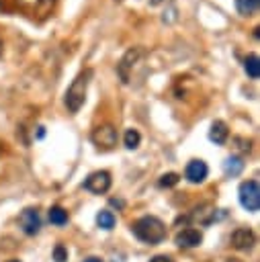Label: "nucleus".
Wrapping results in <instances>:
<instances>
[{
    "instance_id": "f257e3e1",
    "label": "nucleus",
    "mask_w": 260,
    "mask_h": 262,
    "mask_svg": "<svg viewBox=\"0 0 260 262\" xmlns=\"http://www.w3.org/2000/svg\"><path fill=\"white\" fill-rule=\"evenodd\" d=\"M131 231H133V235L139 242L149 244V246H156V244H160L166 237V225H164V221L158 219V217H154V215H143L137 221H133L131 223Z\"/></svg>"
},
{
    "instance_id": "f03ea898",
    "label": "nucleus",
    "mask_w": 260,
    "mask_h": 262,
    "mask_svg": "<svg viewBox=\"0 0 260 262\" xmlns=\"http://www.w3.org/2000/svg\"><path fill=\"white\" fill-rule=\"evenodd\" d=\"M92 76H94V72H92L90 68H86L84 72H80V74L74 78V82H72L70 88L66 90L63 104H66V108H68L72 115H76V113L82 108V104H84V100H86L88 84H90Z\"/></svg>"
},
{
    "instance_id": "7ed1b4c3",
    "label": "nucleus",
    "mask_w": 260,
    "mask_h": 262,
    "mask_svg": "<svg viewBox=\"0 0 260 262\" xmlns=\"http://www.w3.org/2000/svg\"><path fill=\"white\" fill-rule=\"evenodd\" d=\"M237 196H240V205L246 211L256 213L260 209V186H258V180L242 182L240 188H237Z\"/></svg>"
},
{
    "instance_id": "20e7f679",
    "label": "nucleus",
    "mask_w": 260,
    "mask_h": 262,
    "mask_svg": "<svg viewBox=\"0 0 260 262\" xmlns=\"http://www.w3.org/2000/svg\"><path fill=\"white\" fill-rule=\"evenodd\" d=\"M143 53H145V51H143L141 47H131V49L125 51V55H123L121 61L117 63V74H119V78H121L123 84H129V82H131L133 70H135V66L139 63V59L143 57Z\"/></svg>"
},
{
    "instance_id": "39448f33",
    "label": "nucleus",
    "mask_w": 260,
    "mask_h": 262,
    "mask_svg": "<svg viewBox=\"0 0 260 262\" xmlns=\"http://www.w3.org/2000/svg\"><path fill=\"white\" fill-rule=\"evenodd\" d=\"M57 0H16V6L31 18H45L53 10Z\"/></svg>"
},
{
    "instance_id": "423d86ee",
    "label": "nucleus",
    "mask_w": 260,
    "mask_h": 262,
    "mask_svg": "<svg viewBox=\"0 0 260 262\" xmlns=\"http://www.w3.org/2000/svg\"><path fill=\"white\" fill-rule=\"evenodd\" d=\"M117 129L113 127V125H98V127H94L92 129V133H90V139H92V143L98 147V149H113L115 145H117Z\"/></svg>"
},
{
    "instance_id": "0eeeda50",
    "label": "nucleus",
    "mask_w": 260,
    "mask_h": 262,
    "mask_svg": "<svg viewBox=\"0 0 260 262\" xmlns=\"http://www.w3.org/2000/svg\"><path fill=\"white\" fill-rule=\"evenodd\" d=\"M82 186H84L88 192L104 194V192L111 188V174H109L106 170H96V172H92V174L84 180Z\"/></svg>"
},
{
    "instance_id": "6e6552de",
    "label": "nucleus",
    "mask_w": 260,
    "mask_h": 262,
    "mask_svg": "<svg viewBox=\"0 0 260 262\" xmlns=\"http://www.w3.org/2000/svg\"><path fill=\"white\" fill-rule=\"evenodd\" d=\"M229 242H231V246H233L235 250L246 252V250H252V248H254V244H256V233H254L250 227H237V229L231 233Z\"/></svg>"
},
{
    "instance_id": "1a4fd4ad",
    "label": "nucleus",
    "mask_w": 260,
    "mask_h": 262,
    "mask_svg": "<svg viewBox=\"0 0 260 262\" xmlns=\"http://www.w3.org/2000/svg\"><path fill=\"white\" fill-rule=\"evenodd\" d=\"M201 242H203V233H201L199 229H194V227H184V229H180V231L176 233V237H174V244H176L178 248H184V250H188V248H199Z\"/></svg>"
},
{
    "instance_id": "9d476101",
    "label": "nucleus",
    "mask_w": 260,
    "mask_h": 262,
    "mask_svg": "<svg viewBox=\"0 0 260 262\" xmlns=\"http://www.w3.org/2000/svg\"><path fill=\"white\" fill-rule=\"evenodd\" d=\"M209 174V166L203 162V160H190L184 168V178L190 182V184H201L205 182Z\"/></svg>"
},
{
    "instance_id": "9b49d317",
    "label": "nucleus",
    "mask_w": 260,
    "mask_h": 262,
    "mask_svg": "<svg viewBox=\"0 0 260 262\" xmlns=\"http://www.w3.org/2000/svg\"><path fill=\"white\" fill-rule=\"evenodd\" d=\"M18 223H20V227H23V231H25L27 235H35V233H39V229H41V217H39V211L33 209V207L25 209V211L20 213V217H18Z\"/></svg>"
},
{
    "instance_id": "f8f14e48",
    "label": "nucleus",
    "mask_w": 260,
    "mask_h": 262,
    "mask_svg": "<svg viewBox=\"0 0 260 262\" xmlns=\"http://www.w3.org/2000/svg\"><path fill=\"white\" fill-rule=\"evenodd\" d=\"M227 137H229L227 125H225L223 121H213V123H211V129H209V139H211L213 143H217V145H223V143L227 141Z\"/></svg>"
},
{
    "instance_id": "ddd939ff",
    "label": "nucleus",
    "mask_w": 260,
    "mask_h": 262,
    "mask_svg": "<svg viewBox=\"0 0 260 262\" xmlns=\"http://www.w3.org/2000/svg\"><path fill=\"white\" fill-rule=\"evenodd\" d=\"M244 166H246V164H244V158H240V156H229V158H225V162H223V172H225V176L235 178V176L242 174Z\"/></svg>"
},
{
    "instance_id": "4468645a",
    "label": "nucleus",
    "mask_w": 260,
    "mask_h": 262,
    "mask_svg": "<svg viewBox=\"0 0 260 262\" xmlns=\"http://www.w3.org/2000/svg\"><path fill=\"white\" fill-rule=\"evenodd\" d=\"M260 6V0H235V10L242 14V16H252L256 14Z\"/></svg>"
},
{
    "instance_id": "2eb2a0df",
    "label": "nucleus",
    "mask_w": 260,
    "mask_h": 262,
    "mask_svg": "<svg viewBox=\"0 0 260 262\" xmlns=\"http://www.w3.org/2000/svg\"><path fill=\"white\" fill-rule=\"evenodd\" d=\"M47 217H49V221L53 223V225H66L68 223V211L63 209V207H59V205H55V207H51L49 209V213H47Z\"/></svg>"
},
{
    "instance_id": "dca6fc26",
    "label": "nucleus",
    "mask_w": 260,
    "mask_h": 262,
    "mask_svg": "<svg viewBox=\"0 0 260 262\" xmlns=\"http://www.w3.org/2000/svg\"><path fill=\"white\" fill-rule=\"evenodd\" d=\"M244 68H246V74H248L250 78L258 80V76H260V59H258V55H256V53H252V55H248V57H246Z\"/></svg>"
},
{
    "instance_id": "f3484780",
    "label": "nucleus",
    "mask_w": 260,
    "mask_h": 262,
    "mask_svg": "<svg viewBox=\"0 0 260 262\" xmlns=\"http://www.w3.org/2000/svg\"><path fill=\"white\" fill-rule=\"evenodd\" d=\"M123 141H125V147L127 149H135L137 145H139V141H141V133L137 131V129H127L125 131V135H123Z\"/></svg>"
},
{
    "instance_id": "a211bd4d",
    "label": "nucleus",
    "mask_w": 260,
    "mask_h": 262,
    "mask_svg": "<svg viewBox=\"0 0 260 262\" xmlns=\"http://www.w3.org/2000/svg\"><path fill=\"white\" fill-rule=\"evenodd\" d=\"M115 221H117L115 215H113L111 211H106V209L96 215V225L102 227V229H113V227H115Z\"/></svg>"
},
{
    "instance_id": "6ab92c4d",
    "label": "nucleus",
    "mask_w": 260,
    "mask_h": 262,
    "mask_svg": "<svg viewBox=\"0 0 260 262\" xmlns=\"http://www.w3.org/2000/svg\"><path fill=\"white\" fill-rule=\"evenodd\" d=\"M180 180V176L176 172H168V174H162L160 180H158V186L160 188H170V186H176Z\"/></svg>"
},
{
    "instance_id": "aec40b11",
    "label": "nucleus",
    "mask_w": 260,
    "mask_h": 262,
    "mask_svg": "<svg viewBox=\"0 0 260 262\" xmlns=\"http://www.w3.org/2000/svg\"><path fill=\"white\" fill-rule=\"evenodd\" d=\"M53 260H55V262H66V260H68V248H66L63 244H57V246L53 248Z\"/></svg>"
},
{
    "instance_id": "412c9836",
    "label": "nucleus",
    "mask_w": 260,
    "mask_h": 262,
    "mask_svg": "<svg viewBox=\"0 0 260 262\" xmlns=\"http://www.w3.org/2000/svg\"><path fill=\"white\" fill-rule=\"evenodd\" d=\"M149 262H174V260L170 256H166V254H158V256L149 258Z\"/></svg>"
},
{
    "instance_id": "4be33fe9",
    "label": "nucleus",
    "mask_w": 260,
    "mask_h": 262,
    "mask_svg": "<svg viewBox=\"0 0 260 262\" xmlns=\"http://www.w3.org/2000/svg\"><path fill=\"white\" fill-rule=\"evenodd\" d=\"M84 262H102V260H100V258H96V256H90V258H86Z\"/></svg>"
},
{
    "instance_id": "5701e85b",
    "label": "nucleus",
    "mask_w": 260,
    "mask_h": 262,
    "mask_svg": "<svg viewBox=\"0 0 260 262\" xmlns=\"http://www.w3.org/2000/svg\"><path fill=\"white\" fill-rule=\"evenodd\" d=\"M160 2H162V0H149V4H151V6H158Z\"/></svg>"
},
{
    "instance_id": "b1692460",
    "label": "nucleus",
    "mask_w": 260,
    "mask_h": 262,
    "mask_svg": "<svg viewBox=\"0 0 260 262\" xmlns=\"http://www.w3.org/2000/svg\"><path fill=\"white\" fill-rule=\"evenodd\" d=\"M4 51V43H2V39H0V53Z\"/></svg>"
},
{
    "instance_id": "393cba45",
    "label": "nucleus",
    "mask_w": 260,
    "mask_h": 262,
    "mask_svg": "<svg viewBox=\"0 0 260 262\" xmlns=\"http://www.w3.org/2000/svg\"><path fill=\"white\" fill-rule=\"evenodd\" d=\"M223 262H240V260H233V258H231V260H223Z\"/></svg>"
},
{
    "instance_id": "a878e982",
    "label": "nucleus",
    "mask_w": 260,
    "mask_h": 262,
    "mask_svg": "<svg viewBox=\"0 0 260 262\" xmlns=\"http://www.w3.org/2000/svg\"><path fill=\"white\" fill-rule=\"evenodd\" d=\"M8 262H20V260H16V258H14V260H8Z\"/></svg>"
},
{
    "instance_id": "bb28decb",
    "label": "nucleus",
    "mask_w": 260,
    "mask_h": 262,
    "mask_svg": "<svg viewBox=\"0 0 260 262\" xmlns=\"http://www.w3.org/2000/svg\"><path fill=\"white\" fill-rule=\"evenodd\" d=\"M0 154H2V143H0Z\"/></svg>"
},
{
    "instance_id": "cd10ccee",
    "label": "nucleus",
    "mask_w": 260,
    "mask_h": 262,
    "mask_svg": "<svg viewBox=\"0 0 260 262\" xmlns=\"http://www.w3.org/2000/svg\"><path fill=\"white\" fill-rule=\"evenodd\" d=\"M0 8H2V2H0Z\"/></svg>"
}]
</instances>
